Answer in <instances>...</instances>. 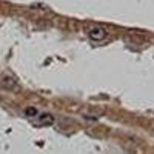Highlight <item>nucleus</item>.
Wrapping results in <instances>:
<instances>
[{
  "label": "nucleus",
  "instance_id": "obj_1",
  "mask_svg": "<svg viewBox=\"0 0 154 154\" xmlns=\"http://www.w3.org/2000/svg\"><path fill=\"white\" fill-rule=\"evenodd\" d=\"M0 86L8 89V91H16L19 88V83L16 80V77H12L9 74H2L0 75Z\"/></svg>",
  "mask_w": 154,
  "mask_h": 154
},
{
  "label": "nucleus",
  "instance_id": "obj_2",
  "mask_svg": "<svg viewBox=\"0 0 154 154\" xmlns=\"http://www.w3.org/2000/svg\"><path fill=\"white\" fill-rule=\"evenodd\" d=\"M88 35L94 42H102L106 37V29L102 28V26H93L91 29L88 31Z\"/></svg>",
  "mask_w": 154,
  "mask_h": 154
},
{
  "label": "nucleus",
  "instance_id": "obj_3",
  "mask_svg": "<svg viewBox=\"0 0 154 154\" xmlns=\"http://www.w3.org/2000/svg\"><path fill=\"white\" fill-rule=\"evenodd\" d=\"M54 123V117L51 114H42L40 117L37 119V125L43 126V125H53Z\"/></svg>",
  "mask_w": 154,
  "mask_h": 154
},
{
  "label": "nucleus",
  "instance_id": "obj_4",
  "mask_svg": "<svg viewBox=\"0 0 154 154\" xmlns=\"http://www.w3.org/2000/svg\"><path fill=\"white\" fill-rule=\"evenodd\" d=\"M25 112H26L28 116H31V117H37V109H34V108H28Z\"/></svg>",
  "mask_w": 154,
  "mask_h": 154
},
{
  "label": "nucleus",
  "instance_id": "obj_5",
  "mask_svg": "<svg viewBox=\"0 0 154 154\" xmlns=\"http://www.w3.org/2000/svg\"><path fill=\"white\" fill-rule=\"evenodd\" d=\"M83 117H85V120H94V122H97L99 120V117H94V116H83Z\"/></svg>",
  "mask_w": 154,
  "mask_h": 154
}]
</instances>
